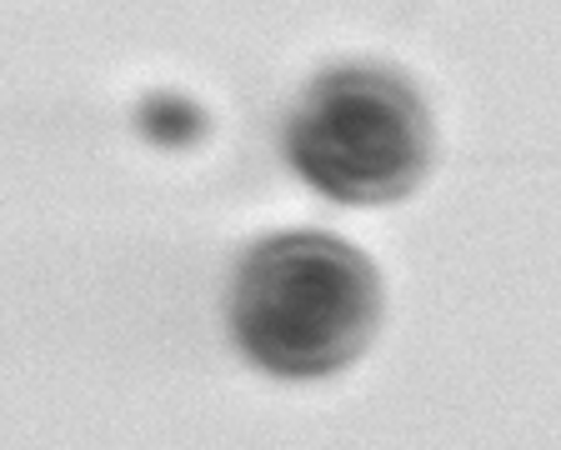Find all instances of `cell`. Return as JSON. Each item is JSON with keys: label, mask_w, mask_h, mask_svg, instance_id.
I'll use <instances>...</instances> for the list:
<instances>
[{"label": "cell", "mask_w": 561, "mask_h": 450, "mask_svg": "<svg viewBox=\"0 0 561 450\" xmlns=\"http://www.w3.org/2000/svg\"><path fill=\"white\" fill-rule=\"evenodd\" d=\"M286 161L341 206L407 200L432 171L426 101L386 66H336L306 85L286 126Z\"/></svg>", "instance_id": "2"}, {"label": "cell", "mask_w": 561, "mask_h": 450, "mask_svg": "<svg viewBox=\"0 0 561 450\" xmlns=\"http://www.w3.org/2000/svg\"><path fill=\"white\" fill-rule=\"evenodd\" d=\"M136 126H140V136L151 140V146L191 150V146H201V140H206L210 120H206V111H201L196 101L161 91V95H146V101H140Z\"/></svg>", "instance_id": "3"}, {"label": "cell", "mask_w": 561, "mask_h": 450, "mask_svg": "<svg viewBox=\"0 0 561 450\" xmlns=\"http://www.w3.org/2000/svg\"><path fill=\"white\" fill-rule=\"evenodd\" d=\"M381 321L376 266L341 235L280 231L241 255L231 280V341L280 381L336 376Z\"/></svg>", "instance_id": "1"}]
</instances>
